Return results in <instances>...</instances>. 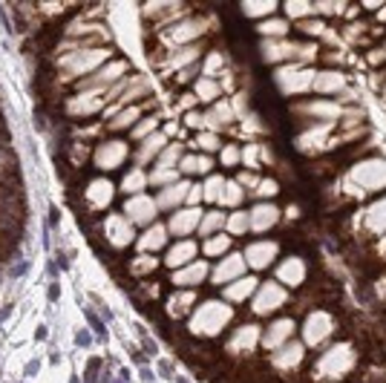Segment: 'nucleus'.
<instances>
[{
	"label": "nucleus",
	"mask_w": 386,
	"mask_h": 383,
	"mask_svg": "<svg viewBox=\"0 0 386 383\" xmlns=\"http://www.w3.org/2000/svg\"><path fill=\"white\" fill-rule=\"evenodd\" d=\"M297 46L300 44H288V41H265L260 52H263V61L277 63L283 58H297Z\"/></svg>",
	"instance_id": "27"
},
{
	"label": "nucleus",
	"mask_w": 386,
	"mask_h": 383,
	"mask_svg": "<svg viewBox=\"0 0 386 383\" xmlns=\"http://www.w3.org/2000/svg\"><path fill=\"white\" fill-rule=\"evenodd\" d=\"M230 317H234V312H230V305L222 302V300H205L196 305V312L191 315V323L188 329L199 337H216L228 323Z\"/></svg>",
	"instance_id": "1"
},
{
	"label": "nucleus",
	"mask_w": 386,
	"mask_h": 383,
	"mask_svg": "<svg viewBox=\"0 0 386 383\" xmlns=\"http://www.w3.org/2000/svg\"><path fill=\"white\" fill-rule=\"evenodd\" d=\"M332 332H335V317L326 315V312H315V315H308V320H305L303 337H305L308 346H320Z\"/></svg>",
	"instance_id": "14"
},
{
	"label": "nucleus",
	"mask_w": 386,
	"mask_h": 383,
	"mask_svg": "<svg viewBox=\"0 0 386 383\" xmlns=\"http://www.w3.org/2000/svg\"><path fill=\"white\" fill-rule=\"evenodd\" d=\"M165 242H168V225H150L136 245H138V254H150V251L165 248Z\"/></svg>",
	"instance_id": "24"
},
{
	"label": "nucleus",
	"mask_w": 386,
	"mask_h": 383,
	"mask_svg": "<svg viewBox=\"0 0 386 383\" xmlns=\"http://www.w3.org/2000/svg\"><path fill=\"white\" fill-rule=\"evenodd\" d=\"M240 159H243V153H240V147H237V144H230V147H225V150H222V165L234 168V165H240Z\"/></svg>",
	"instance_id": "52"
},
{
	"label": "nucleus",
	"mask_w": 386,
	"mask_h": 383,
	"mask_svg": "<svg viewBox=\"0 0 386 383\" xmlns=\"http://www.w3.org/2000/svg\"><path fill=\"white\" fill-rule=\"evenodd\" d=\"M380 21H386V9H383V12H380Z\"/></svg>",
	"instance_id": "62"
},
{
	"label": "nucleus",
	"mask_w": 386,
	"mask_h": 383,
	"mask_svg": "<svg viewBox=\"0 0 386 383\" xmlns=\"http://www.w3.org/2000/svg\"><path fill=\"white\" fill-rule=\"evenodd\" d=\"M243 274H245V257H243V254H225V257L216 262L210 280H213L216 285H230V282H237Z\"/></svg>",
	"instance_id": "12"
},
{
	"label": "nucleus",
	"mask_w": 386,
	"mask_h": 383,
	"mask_svg": "<svg viewBox=\"0 0 386 383\" xmlns=\"http://www.w3.org/2000/svg\"><path fill=\"white\" fill-rule=\"evenodd\" d=\"M300 29H303V32L318 35V32H323V21H303V24H300Z\"/></svg>",
	"instance_id": "57"
},
{
	"label": "nucleus",
	"mask_w": 386,
	"mask_h": 383,
	"mask_svg": "<svg viewBox=\"0 0 386 383\" xmlns=\"http://www.w3.org/2000/svg\"><path fill=\"white\" fill-rule=\"evenodd\" d=\"M104 104H107V96H98V93H75L66 101V113L72 118H87V116H96Z\"/></svg>",
	"instance_id": "15"
},
{
	"label": "nucleus",
	"mask_w": 386,
	"mask_h": 383,
	"mask_svg": "<svg viewBox=\"0 0 386 383\" xmlns=\"http://www.w3.org/2000/svg\"><path fill=\"white\" fill-rule=\"evenodd\" d=\"M352 366H355V354H352L349 343H340V346H335L332 352H326V354L320 357V363H318L320 372H318V374L340 377V374H346Z\"/></svg>",
	"instance_id": "6"
},
{
	"label": "nucleus",
	"mask_w": 386,
	"mask_h": 383,
	"mask_svg": "<svg viewBox=\"0 0 386 383\" xmlns=\"http://www.w3.org/2000/svg\"><path fill=\"white\" fill-rule=\"evenodd\" d=\"M113 196H116V188H113L110 179H93V182L87 185V193H84V199H87V205H90L93 210L110 208Z\"/></svg>",
	"instance_id": "17"
},
{
	"label": "nucleus",
	"mask_w": 386,
	"mask_h": 383,
	"mask_svg": "<svg viewBox=\"0 0 386 383\" xmlns=\"http://www.w3.org/2000/svg\"><path fill=\"white\" fill-rule=\"evenodd\" d=\"M263 35H271V38H280V35H285V29H288V24L285 21H280V18H268V21H263L260 26H257Z\"/></svg>",
	"instance_id": "50"
},
{
	"label": "nucleus",
	"mask_w": 386,
	"mask_h": 383,
	"mask_svg": "<svg viewBox=\"0 0 386 383\" xmlns=\"http://www.w3.org/2000/svg\"><path fill=\"white\" fill-rule=\"evenodd\" d=\"M124 159H127V141H121V138L101 141L96 147V153H93V162L101 170H116V168H121Z\"/></svg>",
	"instance_id": "8"
},
{
	"label": "nucleus",
	"mask_w": 386,
	"mask_h": 383,
	"mask_svg": "<svg viewBox=\"0 0 386 383\" xmlns=\"http://www.w3.org/2000/svg\"><path fill=\"white\" fill-rule=\"evenodd\" d=\"M179 182V170L176 168H156L147 176V185H159V188H171Z\"/></svg>",
	"instance_id": "40"
},
{
	"label": "nucleus",
	"mask_w": 386,
	"mask_h": 383,
	"mask_svg": "<svg viewBox=\"0 0 386 383\" xmlns=\"http://www.w3.org/2000/svg\"><path fill=\"white\" fill-rule=\"evenodd\" d=\"M168 147V136L165 133H153L150 138H144L136 150V165H147L153 159H159V153Z\"/></svg>",
	"instance_id": "21"
},
{
	"label": "nucleus",
	"mask_w": 386,
	"mask_h": 383,
	"mask_svg": "<svg viewBox=\"0 0 386 383\" xmlns=\"http://www.w3.org/2000/svg\"><path fill=\"white\" fill-rule=\"evenodd\" d=\"M156 265H159V260H156V257H150V254H138V257L130 262V274H133V277H147L150 271H156Z\"/></svg>",
	"instance_id": "41"
},
{
	"label": "nucleus",
	"mask_w": 386,
	"mask_h": 383,
	"mask_svg": "<svg viewBox=\"0 0 386 383\" xmlns=\"http://www.w3.org/2000/svg\"><path fill=\"white\" fill-rule=\"evenodd\" d=\"M277 9V4H271V0H263V4H243V15L248 18H263V15H271Z\"/></svg>",
	"instance_id": "49"
},
{
	"label": "nucleus",
	"mask_w": 386,
	"mask_h": 383,
	"mask_svg": "<svg viewBox=\"0 0 386 383\" xmlns=\"http://www.w3.org/2000/svg\"><path fill=\"white\" fill-rule=\"evenodd\" d=\"M366 225L372 228L375 234H386V199L366 210Z\"/></svg>",
	"instance_id": "37"
},
{
	"label": "nucleus",
	"mask_w": 386,
	"mask_h": 383,
	"mask_svg": "<svg viewBox=\"0 0 386 383\" xmlns=\"http://www.w3.org/2000/svg\"><path fill=\"white\" fill-rule=\"evenodd\" d=\"M199 147H202V150H216V147H219V138H216L213 133H202V136H199Z\"/></svg>",
	"instance_id": "56"
},
{
	"label": "nucleus",
	"mask_w": 386,
	"mask_h": 383,
	"mask_svg": "<svg viewBox=\"0 0 386 383\" xmlns=\"http://www.w3.org/2000/svg\"><path fill=\"white\" fill-rule=\"evenodd\" d=\"M222 190H225V179H222V176H210V179L202 185V199H205V202H219V199H222Z\"/></svg>",
	"instance_id": "44"
},
{
	"label": "nucleus",
	"mask_w": 386,
	"mask_h": 383,
	"mask_svg": "<svg viewBox=\"0 0 386 383\" xmlns=\"http://www.w3.org/2000/svg\"><path fill=\"white\" fill-rule=\"evenodd\" d=\"M243 196H245V190L240 188V182H225V190H222V205H228V208H237L240 202H243Z\"/></svg>",
	"instance_id": "45"
},
{
	"label": "nucleus",
	"mask_w": 386,
	"mask_h": 383,
	"mask_svg": "<svg viewBox=\"0 0 386 383\" xmlns=\"http://www.w3.org/2000/svg\"><path fill=\"white\" fill-rule=\"evenodd\" d=\"M300 360H303V346L300 343H288V346H283L274 354V366L277 369H294Z\"/></svg>",
	"instance_id": "35"
},
{
	"label": "nucleus",
	"mask_w": 386,
	"mask_h": 383,
	"mask_svg": "<svg viewBox=\"0 0 386 383\" xmlns=\"http://www.w3.org/2000/svg\"><path fill=\"white\" fill-rule=\"evenodd\" d=\"M294 110H297V113H308V116H315V118H320V121H332V118L340 116V107H337V104H329V101L300 104V107H294Z\"/></svg>",
	"instance_id": "31"
},
{
	"label": "nucleus",
	"mask_w": 386,
	"mask_h": 383,
	"mask_svg": "<svg viewBox=\"0 0 386 383\" xmlns=\"http://www.w3.org/2000/svg\"><path fill=\"white\" fill-rule=\"evenodd\" d=\"M159 208H156V199H150L147 193H138V196H130L124 202V216L133 222V225H153L156 219Z\"/></svg>",
	"instance_id": "10"
},
{
	"label": "nucleus",
	"mask_w": 386,
	"mask_h": 383,
	"mask_svg": "<svg viewBox=\"0 0 386 383\" xmlns=\"http://www.w3.org/2000/svg\"><path fill=\"white\" fill-rule=\"evenodd\" d=\"M199 222H202V208H179V210L171 213L168 234H173V237H188V234L199 231Z\"/></svg>",
	"instance_id": "13"
},
{
	"label": "nucleus",
	"mask_w": 386,
	"mask_h": 383,
	"mask_svg": "<svg viewBox=\"0 0 386 383\" xmlns=\"http://www.w3.org/2000/svg\"><path fill=\"white\" fill-rule=\"evenodd\" d=\"M294 335V323L291 320H274L268 329H265V335H263V346L265 349H283L285 346V340Z\"/></svg>",
	"instance_id": "22"
},
{
	"label": "nucleus",
	"mask_w": 386,
	"mask_h": 383,
	"mask_svg": "<svg viewBox=\"0 0 386 383\" xmlns=\"http://www.w3.org/2000/svg\"><path fill=\"white\" fill-rule=\"evenodd\" d=\"M110 49L98 46V49H78V52H66L58 58V66L66 78H75V75H93L96 69H101V63H107Z\"/></svg>",
	"instance_id": "2"
},
{
	"label": "nucleus",
	"mask_w": 386,
	"mask_h": 383,
	"mask_svg": "<svg viewBox=\"0 0 386 383\" xmlns=\"http://www.w3.org/2000/svg\"><path fill=\"white\" fill-rule=\"evenodd\" d=\"M219 84L213 81V78H202V81H196V96L202 98V101H216L219 98Z\"/></svg>",
	"instance_id": "48"
},
{
	"label": "nucleus",
	"mask_w": 386,
	"mask_h": 383,
	"mask_svg": "<svg viewBox=\"0 0 386 383\" xmlns=\"http://www.w3.org/2000/svg\"><path fill=\"white\" fill-rule=\"evenodd\" d=\"M277 251H280V245H277V242H271V240H260V242H254V245H248V248H245V265H251V268L263 271V268H268V265L277 260Z\"/></svg>",
	"instance_id": "16"
},
{
	"label": "nucleus",
	"mask_w": 386,
	"mask_h": 383,
	"mask_svg": "<svg viewBox=\"0 0 386 383\" xmlns=\"http://www.w3.org/2000/svg\"><path fill=\"white\" fill-rule=\"evenodd\" d=\"M144 188H147V173H144L141 168H133V170L124 176V182H121V190H124V193H133V196H138Z\"/></svg>",
	"instance_id": "38"
},
{
	"label": "nucleus",
	"mask_w": 386,
	"mask_h": 383,
	"mask_svg": "<svg viewBox=\"0 0 386 383\" xmlns=\"http://www.w3.org/2000/svg\"><path fill=\"white\" fill-rule=\"evenodd\" d=\"M349 179L355 185H360V190H380V188H386V162L366 159V162H360V165L352 168Z\"/></svg>",
	"instance_id": "5"
},
{
	"label": "nucleus",
	"mask_w": 386,
	"mask_h": 383,
	"mask_svg": "<svg viewBox=\"0 0 386 383\" xmlns=\"http://www.w3.org/2000/svg\"><path fill=\"white\" fill-rule=\"evenodd\" d=\"M257 343H260V326H240V332L228 340V352L243 354V352H251Z\"/></svg>",
	"instance_id": "23"
},
{
	"label": "nucleus",
	"mask_w": 386,
	"mask_h": 383,
	"mask_svg": "<svg viewBox=\"0 0 386 383\" xmlns=\"http://www.w3.org/2000/svg\"><path fill=\"white\" fill-rule=\"evenodd\" d=\"M277 280L285 285H300L305 280V262L300 257H288L285 262H280L277 268Z\"/></svg>",
	"instance_id": "26"
},
{
	"label": "nucleus",
	"mask_w": 386,
	"mask_h": 383,
	"mask_svg": "<svg viewBox=\"0 0 386 383\" xmlns=\"http://www.w3.org/2000/svg\"><path fill=\"white\" fill-rule=\"evenodd\" d=\"M182 162V144H171V147H165L162 153H159V168H176Z\"/></svg>",
	"instance_id": "47"
},
{
	"label": "nucleus",
	"mask_w": 386,
	"mask_h": 383,
	"mask_svg": "<svg viewBox=\"0 0 386 383\" xmlns=\"http://www.w3.org/2000/svg\"><path fill=\"white\" fill-rule=\"evenodd\" d=\"M237 182H240V185H248V188H257V185H260L254 173H240V179H237Z\"/></svg>",
	"instance_id": "59"
},
{
	"label": "nucleus",
	"mask_w": 386,
	"mask_h": 383,
	"mask_svg": "<svg viewBox=\"0 0 386 383\" xmlns=\"http://www.w3.org/2000/svg\"><path fill=\"white\" fill-rule=\"evenodd\" d=\"M248 219H251V231L265 234V231H271V228L277 225L280 210H277L274 205H257V208L248 210Z\"/></svg>",
	"instance_id": "20"
},
{
	"label": "nucleus",
	"mask_w": 386,
	"mask_h": 383,
	"mask_svg": "<svg viewBox=\"0 0 386 383\" xmlns=\"http://www.w3.org/2000/svg\"><path fill=\"white\" fill-rule=\"evenodd\" d=\"M138 116H141V110H138V107H124L118 116H113V118H110V130H124V127H133V124L138 121Z\"/></svg>",
	"instance_id": "42"
},
{
	"label": "nucleus",
	"mask_w": 386,
	"mask_h": 383,
	"mask_svg": "<svg viewBox=\"0 0 386 383\" xmlns=\"http://www.w3.org/2000/svg\"><path fill=\"white\" fill-rule=\"evenodd\" d=\"M210 168H213L210 156H182V162H179V170L188 173V176H193V173H210Z\"/></svg>",
	"instance_id": "36"
},
{
	"label": "nucleus",
	"mask_w": 386,
	"mask_h": 383,
	"mask_svg": "<svg viewBox=\"0 0 386 383\" xmlns=\"http://www.w3.org/2000/svg\"><path fill=\"white\" fill-rule=\"evenodd\" d=\"M199 248H196V242L193 240H182V242H176L173 248H171V254L165 257V262L171 265V268H185V265H191L193 262V254H196Z\"/></svg>",
	"instance_id": "25"
},
{
	"label": "nucleus",
	"mask_w": 386,
	"mask_h": 383,
	"mask_svg": "<svg viewBox=\"0 0 386 383\" xmlns=\"http://www.w3.org/2000/svg\"><path fill=\"white\" fill-rule=\"evenodd\" d=\"M315 93H323V96H329V93H340L343 87H346V78L340 72H332V69H326V72H320V75H315Z\"/></svg>",
	"instance_id": "29"
},
{
	"label": "nucleus",
	"mask_w": 386,
	"mask_h": 383,
	"mask_svg": "<svg viewBox=\"0 0 386 383\" xmlns=\"http://www.w3.org/2000/svg\"><path fill=\"white\" fill-rule=\"evenodd\" d=\"M234 118H237V116H234V110H230V104H228V101H219V104L205 116V127H208V130H222V127H228Z\"/></svg>",
	"instance_id": "30"
},
{
	"label": "nucleus",
	"mask_w": 386,
	"mask_h": 383,
	"mask_svg": "<svg viewBox=\"0 0 386 383\" xmlns=\"http://www.w3.org/2000/svg\"><path fill=\"white\" fill-rule=\"evenodd\" d=\"M156 127H159V118H156V116H147V118H141V121L133 127V138H136V141H144V138H150L153 133H156Z\"/></svg>",
	"instance_id": "46"
},
{
	"label": "nucleus",
	"mask_w": 386,
	"mask_h": 383,
	"mask_svg": "<svg viewBox=\"0 0 386 383\" xmlns=\"http://www.w3.org/2000/svg\"><path fill=\"white\" fill-rule=\"evenodd\" d=\"M228 216L222 210H210V213H202V222H199V234L208 240V237H216L222 228H225Z\"/></svg>",
	"instance_id": "34"
},
{
	"label": "nucleus",
	"mask_w": 386,
	"mask_h": 383,
	"mask_svg": "<svg viewBox=\"0 0 386 383\" xmlns=\"http://www.w3.org/2000/svg\"><path fill=\"white\" fill-rule=\"evenodd\" d=\"M130 69L127 61H110L104 63L98 72H93L87 81L78 84V93H101V90H113L118 81H121V75Z\"/></svg>",
	"instance_id": "3"
},
{
	"label": "nucleus",
	"mask_w": 386,
	"mask_h": 383,
	"mask_svg": "<svg viewBox=\"0 0 386 383\" xmlns=\"http://www.w3.org/2000/svg\"><path fill=\"white\" fill-rule=\"evenodd\" d=\"M205 21H196V18H191V21H182V24H176L173 29H168L162 38H165V44H171V49H182V46H191L193 44V38H199L202 32H205Z\"/></svg>",
	"instance_id": "11"
},
{
	"label": "nucleus",
	"mask_w": 386,
	"mask_h": 383,
	"mask_svg": "<svg viewBox=\"0 0 386 383\" xmlns=\"http://www.w3.org/2000/svg\"><path fill=\"white\" fill-rule=\"evenodd\" d=\"M202 251H205V257H225L230 251V237H225V234L208 237L205 245H202Z\"/></svg>",
	"instance_id": "39"
},
{
	"label": "nucleus",
	"mask_w": 386,
	"mask_h": 383,
	"mask_svg": "<svg viewBox=\"0 0 386 383\" xmlns=\"http://www.w3.org/2000/svg\"><path fill=\"white\" fill-rule=\"evenodd\" d=\"M193 302H196L193 288H185V291H179L168 300V312H171V317H182L188 309H193Z\"/></svg>",
	"instance_id": "33"
},
{
	"label": "nucleus",
	"mask_w": 386,
	"mask_h": 383,
	"mask_svg": "<svg viewBox=\"0 0 386 383\" xmlns=\"http://www.w3.org/2000/svg\"><path fill=\"white\" fill-rule=\"evenodd\" d=\"M199 199H202V185H191V193L185 199V208H199Z\"/></svg>",
	"instance_id": "55"
},
{
	"label": "nucleus",
	"mask_w": 386,
	"mask_h": 383,
	"mask_svg": "<svg viewBox=\"0 0 386 383\" xmlns=\"http://www.w3.org/2000/svg\"><path fill=\"white\" fill-rule=\"evenodd\" d=\"M199 52H202V44H191V46H182V52H176L171 61H168V72H176V69H188V66H193V61L199 58Z\"/></svg>",
	"instance_id": "32"
},
{
	"label": "nucleus",
	"mask_w": 386,
	"mask_h": 383,
	"mask_svg": "<svg viewBox=\"0 0 386 383\" xmlns=\"http://www.w3.org/2000/svg\"><path fill=\"white\" fill-rule=\"evenodd\" d=\"M208 262H202V260H193L191 265H185V268H179V271H173V282L179 285V288H196L202 280H208Z\"/></svg>",
	"instance_id": "18"
},
{
	"label": "nucleus",
	"mask_w": 386,
	"mask_h": 383,
	"mask_svg": "<svg viewBox=\"0 0 386 383\" xmlns=\"http://www.w3.org/2000/svg\"><path fill=\"white\" fill-rule=\"evenodd\" d=\"M225 228L230 234H248L251 231V219H248V213H243V210H237V213H230L228 216V222H225Z\"/></svg>",
	"instance_id": "43"
},
{
	"label": "nucleus",
	"mask_w": 386,
	"mask_h": 383,
	"mask_svg": "<svg viewBox=\"0 0 386 383\" xmlns=\"http://www.w3.org/2000/svg\"><path fill=\"white\" fill-rule=\"evenodd\" d=\"M277 190H280V188H277L274 179H263V182L257 185V193H260V196H274Z\"/></svg>",
	"instance_id": "54"
},
{
	"label": "nucleus",
	"mask_w": 386,
	"mask_h": 383,
	"mask_svg": "<svg viewBox=\"0 0 386 383\" xmlns=\"http://www.w3.org/2000/svg\"><path fill=\"white\" fill-rule=\"evenodd\" d=\"M369 61H372V63H380V61H383V52H372Z\"/></svg>",
	"instance_id": "61"
},
{
	"label": "nucleus",
	"mask_w": 386,
	"mask_h": 383,
	"mask_svg": "<svg viewBox=\"0 0 386 383\" xmlns=\"http://www.w3.org/2000/svg\"><path fill=\"white\" fill-rule=\"evenodd\" d=\"M274 81H277V87H280L285 96H300V93H305L308 87L315 84V69H305V66H283V69H277Z\"/></svg>",
	"instance_id": "4"
},
{
	"label": "nucleus",
	"mask_w": 386,
	"mask_h": 383,
	"mask_svg": "<svg viewBox=\"0 0 386 383\" xmlns=\"http://www.w3.org/2000/svg\"><path fill=\"white\" fill-rule=\"evenodd\" d=\"M104 237L116 251H121L136 240V228L124 213H110L104 222Z\"/></svg>",
	"instance_id": "7"
},
{
	"label": "nucleus",
	"mask_w": 386,
	"mask_h": 383,
	"mask_svg": "<svg viewBox=\"0 0 386 383\" xmlns=\"http://www.w3.org/2000/svg\"><path fill=\"white\" fill-rule=\"evenodd\" d=\"M222 66H225V58H222L219 52H210V55H208V61H205V72H208V78L219 75V72H222Z\"/></svg>",
	"instance_id": "51"
},
{
	"label": "nucleus",
	"mask_w": 386,
	"mask_h": 383,
	"mask_svg": "<svg viewBox=\"0 0 386 383\" xmlns=\"http://www.w3.org/2000/svg\"><path fill=\"white\" fill-rule=\"evenodd\" d=\"M188 193H191V182L179 179L176 185L162 188V193H159V199H156V208H159V210H171V208H176V210H179V208L185 205Z\"/></svg>",
	"instance_id": "19"
},
{
	"label": "nucleus",
	"mask_w": 386,
	"mask_h": 383,
	"mask_svg": "<svg viewBox=\"0 0 386 383\" xmlns=\"http://www.w3.org/2000/svg\"><path fill=\"white\" fill-rule=\"evenodd\" d=\"M196 69H199V66L193 63V66H188L185 72H179V81H188V78H193V75H196Z\"/></svg>",
	"instance_id": "60"
},
{
	"label": "nucleus",
	"mask_w": 386,
	"mask_h": 383,
	"mask_svg": "<svg viewBox=\"0 0 386 383\" xmlns=\"http://www.w3.org/2000/svg\"><path fill=\"white\" fill-rule=\"evenodd\" d=\"M308 12H312V4H285V15H291V18H300Z\"/></svg>",
	"instance_id": "53"
},
{
	"label": "nucleus",
	"mask_w": 386,
	"mask_h": 383,
	"mask_svg": "<svg viewBox=\"0 0 386 383\" xmlns=\"http://www.w3.org/2000/svg\"><path fill=\"white\" fill-rule=\"evenodd\" d=\"M254 294H257L254 297V315H271V312L280 309V305H285V300H288L285 288L277 285V282H263Z\"/></svg>",
	"instance_id": "9"
},
{
	"label": "nucleus",
	"mask_w": 386,
	"mask_h": 383,
	"mask_svg": "<svg viewBox=\"0 0 386 383\" xmlns=\"http://www.w3.org/2000/svg\"><path fill=\"white\" fill-rule=\"evenodd\" d=\"M185 124H188V127H205V116H199V113H188V116H185Z\"/></svg>",
	"instance_id": "58"
},
{
	"label": "nucleus",
	"mask_w": 386,
	"mask_h": 383,
	"mask_svg": "<svg viewBox=\"0 0 386 383\" xmlns=\"http://www.w3.org/2000/svg\"><path fill=\"white\" fill-rule=\"evenodd\" d=\"M257 288H260V282H257L254 277H240L237 282L225 285V300H228V302H243V300H248Z\"/></svg>",
	"instance_id": "28"
}]
</instances>
